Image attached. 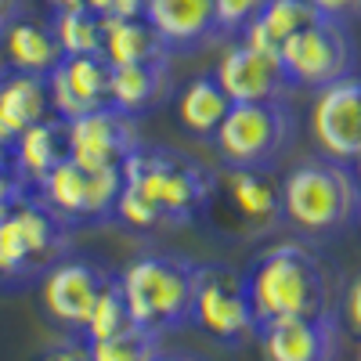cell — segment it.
Returning <instances> with one entry per match:
<instances>
[{"mask_svg":"<svg viewBox=\"0 0 361 361\" xmlns=\"http://www.w3.org/2000/svg\"><path fill=\"white\" fill-rule=\"evenodd\" d=\"M4 166H11V145L0 141V170H4Z\"/></svg>","mask_w":361,"mask_h":361,"instance_id":"37","label":"cell"},{"mask_svg":"<svg viewBox=\"0 0 361 361\" xmlns=\"http://www.w3.org/2000/svg\"><path fill=\"white\" fill-rule=\"evenodd\" d=\"M314 18H318V11L307 0H264V8L253 15V22H246V29L238 37H243V44H250L257 51L279 54V47Z\"/></svg>","mask_w":361,"mask_h":361,"instance_id":"23","label":"cell"},{"mask_svg":"<svg viewBox=\"0 0 361 361\" xmlns=\"http://www.w3.org/2000/svg\"><path fill=\"white\" fill-rule=\"evenodd\" d=\"M279 62L293 87L322 90L354 73V40L347 33V22L314 18L300 33H293L279 47Z\"/></svg>","mask_w":361,"mask_h":361,"instance_id":"8","label":"cell"},{"mask_svg":"<svg viewBox=\"0 0 361 361\" xmlns=\"http://www.w3.org/2000/svg\"><path fill=\"white\" fill-rule=\"evenodd\" d=\"M109 73L112 66L102 54H69L62 58L47 80V102L58 119H76L109 105Z\"/></svg>","mask_w":361,"mask_h":361,"instance_id":"15","label":"cell"},{"mask_svg":"<svg viewBox=\"0 0 361 361\" xmlns=\"http://www.w3.org/2000/svg\"><path fill=\"white\" fill-rule=\"evenodd\" d=\"M29 192H33V188H29L25 180L15 173V166L0 170V214H8V209H11L18 199H25Z\"/></svg>","mask_w":361,"mask_h":361,"instance_id":"31","label":"cell"},{"mask_svg":"<svg viewBox=\"0 0 361 361\" xmlns=\"http://www.w3.org/2000/svg\"><path fill=\"white\" fill-rule=\"evenodd\" d=\"M231 214L246 228L267 231L282 221V188L264 170H228L221 177Z\"/></svg>","mask_w":361,"mask_h":361,"instance_id":"19","label":"cell"},{"mask_svg":"<svg viewBox=\"0 0 361 361\" xmlns=\"http://www.w3.org/2000/svg\"><path fill=\"white\" fill-rule=\"evenodd\" d=\"M159 340L163 336L134 325V329H127V333H119V336L87 343V350H90V361H156Z\"/></svg>","mask_w":361,"mask_h":361,"instance_id":"27","label":"cell"},{"mask_svg":"<svg viewBox=\"0 0 361 361\" xmlns=\"http://www.w3.org/2000/svg\"><path fill=\"white\" fill-rule=\"evenodd\" d=\"M214 80L221 83V90L228 94L231 105H243V102H289V90H293V83H289V76L279 62V54L257 51L243 40L221 54V62L214 69Z\"/></svg>","mask_w":361,"mask_h":361,"instance_id":"13","label":"cell"},{"mask_svg":"<svg viewBox=\"0 0 361 361\" xmlns=\"http://www.w3.org/2000/svg\"><path fill=\"white\" fill-rule=\"evenodd\" d=\"M357 221H361V214H357Z\"/></svg>","mask_w":361,"mask_h":361,"instance_id":"41","label":"cell"},{"mask_svg":"<svg viewBox=\"0 0 361 361\" xmlns=\"http://www.w3.org/2000/svg\"><path fill=\"white\" fill-rule=\"evenodd\" d=\"M123 188L116 202V221L130 231L185 228L202 217L217 195V173L188 152L163 145H137L119 166Z\"/></svg>","mask_w":361,"mask_h":361,"instance_id":"1","label":"cell"},{"mask_svg":"<svg viewBox=\"0 0 361 361\" xmlns=\"http://www.w3.org/2000/svg\"><path fill=\"white\" fill-rule=\"evenodd\" d=\"M87 8L102 22H109V18H141L145 0H87Z\"/></svg>","mask_w":361,"mask_h":361,"instance_id":"30","label":"cell"},{"mask_svg":"<svg viewBox=\"0 0 361 361\" xmlns=\"http://www.w3.org/2000/svg\"><path fill=\"white\" fill-rule=\"evenodd\" d=\"M282 221L307 238H336L361 214V180L350 163L304 159L282 177Z\"/></svg>","mask_w":361,"mask_h":361,"instance_id":"3","label":"cell"},{"mask_svg":"<svg viewBox=\"0 0 361 361\" xmlns=\"http://www.w3.org/2000/svg\"><path fill=\"white\" fill-rule=\"evenodd\" d=\"M145 22L163 37L170 54H188L221 40L214 0H145Z\"/></svg>","mask_w":361,"mask_h":361,"instance_id":"16","label":"cell"},{"mask_svg":"<svg viewBox=\"0 0 361 361\" xmlns=\"http://www.w3.org/2000/svg\"><path fill=\"white\" fill-rule=\"evenodd\" d=\"M311 137L325 159L354 163L361 156V76H343L318 90L311 105Z\"/></svg>","mask_w":361,"mask_h":361,"instance_id":"12","label":"cell"},{"mask_svg":"<svg viewBox=\"0 0 361 361\" xmlns=\"http://www.w3.org/2000/svg\"><path fill=\"white\" fill-rule=\"evenodd\" d=\"M0 33H4V29H0ZM0 66H4V62H0Z\"/></svg>","mask_w":361,"mask_h":361,"instance_id":"39","label":"cell"},{"mask_svg":"<svg viewBox=\"0 0 361 361\" xmlns=\"http://www.w3.org/2000/svg\"><path fill=\"white\" fill-rule=\"evenodd\" d=\"M116 279L98 260L87 257H62L54 267L44 271L40 279V307L54 329H62L66 336H83L87 318L94 311L102 289Z\"/></svg>","mask_w":361,"mask_h":361,"instance_id":"10","label":"cell"},{"mask_svg":"<svg viewBox=\"0 0 361 361\" xmlns=\"http://www.w3.org/2000/svg\"><path fill=\"white\" fill-rule=\"evenodd\" d=\"M231 102L221 90V83L214 80V73H202L195 80H188L177 94V123L185 127L192 137H214L221 119L228 116Z\"/></svg>","mask_w":361,"mask_h":361,"instance_id":"24","label":"cell"},{"mask_svg":"<svg viewBox=\"0 0 361 361\" xmlns=\"http://www.w3.org/2000/svg\"><path fill=\"white\" fill-rule=\"evenodd\" d=\"M253 318H318L336 314V275L304 243H275L243 271Z\"/></svg>","mask_w":361,"mask_h":361,"instance_id":"2","label":"cell"},{"mask_svg":"<svg viewBox=\"0 0 361 361\" xmlns=\"http://www.w3.org/2000/svg\"><path fill=\"white\" fill-rule=\"evenodd\" d=\"M66 137H69L73 163L90 170H119L141 145V127H137V116L105 105L76 119H66Z\"/></svg>","mask_w":361,"mask_h":361,"instance_id":"11","label":"cell"},{"mask_svg":"<svg viewBox=\"0 0 361 361\" xmlns=\"http://www.w3.org/2000/svg\"><path fill=\"white\" fill-rule=\"evenodd\" d=\"M102 58L109 66H141V62H159V58H173V54L141 15V18L102 22Z\"/></svg>","mask_w":361,"mask_h":361,"instance_id":"22","label":"cell"},{"mask_svg":"<svg viewBox=\"0 0 361 361\" xmlns=\"http://www.w3.org/2000/svg\"><path fill=\"white\" fill-rule=\"evenodd\" d=\"M0 69H4V66H0Z\"/></svg>","mask_w":361,"mask_h":361,"instance_id":"42","label":"cell"},{"mask_svg":"<svg viewBox=\"0 0 361 361\" xmlns=\"http://www.w3.org/2000/svg\"><path fill=\"white\" fill-rule=\"evenodd\" d=\"M257 347L264 361H336L340 318H271L257 325Z\"/></svg>","mask_w":361,"mask_h":361,"instance_id":"14","label":"cell"},{"mask_svg":"<svg viewBox=\"0 0 361 361\" xmlns=\"http://www.w3.org/2000/svg\"><path fill=\"white\" fill-rule=\"evenodd\" d=\"M69 159V137H66V119H58L54 112L44 116L40 123L22 130L11 141V166L25 180L29 188H37L40 180Z\"/></svg>","mask_w":361,"mask_h":361,"instance_id":"18","label":"cell"},{"mask_svg":"<svg viewBox=\"0 0 361 361\" xmlns=\"http://www.w3.org/2000/svg\"><path fill=\"white\" fill-rule=\"evenodd\" d=\"M62 47H58L51 25L29 22V18H11L0 33V62L4 69L29 73V76H47L62 62Z\"/></svg>","mask_w":361,"mask_h":361,"instance_id":"20","label":"cell"},{"mask_svg":"<svg viewBox=\"0 0 361 361\" xmlns=\"http://www.w3.org/2000/svg\"><path fill=\"white\" fill-rule=\"evenodd\" d=\"M51 11H69V8H87V0H47Z\"/></svg>","mask_w":361,"mask_h":361,"instance_id":"35","label":"cell"},{"mask_svg":"<svg viewBox=\"0 0 361 361\" xmlns=\"http://www.w3.org/2000/svg\"><path fill=\"white\" fill-rule=\"evenodd\" d=\"M264 8V0H214V11H217V29L221 37L231 33H243L246 22H253V15Z\"/></svg>","mask_w":361,"mask_h":361,"instance_id":"28","label":"cell"},{"mask_svg":"<svg viewBox=\"0 0 361 361\" xmlns=\"http://www.w3.org/2000/svg\"><path fill=\"white\" fill-rule=\"evenodd\" d=\"M73 250V228L29 192L0 214V289H25Z\"/></svg>","mask_w":361,"mask_h":361,"instance_id":"5","label":"cell"},{"mask_svg":"<svg viewBox=\"0 0 361 361\" xmlns=\"http://www.w3.org/2000/svg\"><path fill=\"white\" fill-rule=\"evenodd\" d=\"M343 311H347L350 329L361 336V275L350 282V289H347V296H343Z\"/></svg>","mask_w":361,"mask_h":361,"instance_id":"33","label":"cell"},{"mask_svg":"<svg viewBox=\"0 0 361 361\" xmlns=\"http://www.w3.org/2000/svg\"><path fill=\"white\" fill-rule=\"evenodd\" d=\"M51 33L62 47V54H102V18L90 8L51 11Z\"/></svg>","mask_w":361,"mask_h":361,"instance_id":"25","label":"cell"},{"mask_svg":"<svg viewBox=\"0 0 361 361\" xmlns=\"http://www.w3.org/2000/svg\"><path fill=\"white\" fill-rule=\"evenodd\" d=\"M173 94V69L170 58L141 66H112L109 73V105L123 109L130 116L156 112Z\"/></svg>","mask_w":361,"mask_h":361,"instance_id":"17","label":"cell"},{"mask_svg":"<svg viewBox=\"0 0 361 361\" xmlns=\"http://www.w3.org/2000/svg\"><path fill=\"white\" fill-rule=\"evenodd\" d=\"M119 188H123V173L119 170H90V166L66 159L62 166H54L33 192L69 228H83V224L116 221Z\"/></svg>","mask_w":361,"mask_h":361,"instance_id":"9","label":"cell"},{"mask_svg":"<svg viewBox=\"0 0 361 361\" xmlns=\"http://www.w3.org/2000/svg\"><path fill=\"white\" fill-rule=\"evenodd\" d=\"M127 329H134V318H130V307H127V300H123V289H119V279H112V282L102 289L94 311H90V318H87L83 340H87V343L109 340V336L127 333Z\"/></svg>","mask_w":361,"mask_h":361,"instance_id":"26","label":"cell"},{"mask_svg":"<svg viewBox=\"0 0 361 361\" xmlns=\"http://www.w3.org/2000/svg\"><path fill=\"white\" fill-rule=\"evenodd\" d=\"M33 361H90V350H87L83 336H62L51 347H44Z\"/></svg>","mask_w":361,"mask_h":361,"instance_id":"29","label":"cell"},{"mask_svg":"<svg viewBox=\"0 0 361 361\" xmlns=\"http://www.w3.org/2000/svg\"><path fill=\"white\" fill-rule=\"evenodd\" d=\"M209 141L228 170L271 173L296 141V116L289 102H243L228 109Z\"/></svg>","mask_w":361,"mask_h":361,"instance_id":"6","label":"cell"},{"mask_svg":"<svg viewBox=\"0 0 361 361\" xmlns=\"http://www.w3.org/2000/svg\"><path fill=\"white\" fill-rule=\"evenodd\" d=\"M354 173H357V180H361V156L354 159Z\"/></svg>","mask_w":361,"mask_h":361,"instance_id":"38","label":"cell"},{"mask_svg":"<svg viewBox=\"0 0 361 361\" xmlns=\"http://www.w3.org/2000/svg\"><path fill=\"white\" fill-rule=\"evenodd\" d=\"M195 260L185 253H145L119 271V289L130 307L134 325L156 336L192 322V293H195Z\"/></svg>","mask_w":361,"mask_h":361,"instance_id":"4","label":"cell"},{"mask_svg":"<svg viewBox=\"0 0 361 361\" xmlns=\"http://www.w3.org/2000/svg\"><path fill=\"white\" fill-rule=\"evenodd\" d=\"M357 361H361V354H357Z\"/></svg>","mask_w":361,"mask_h":361,"instance_id":"40","label":"cell"},{"mask_svg":"<svg viewBox=\"0 0 361 361\" xmlns=\"http://www.w3.org/2000/svg\"><path fill=\"white\" fill-rule=\"evenodd\" d=\"M156 361H202V357H195V354H156Z\"/></svg>","mask_w":361,"mask_h":361,"instance_id":"36","label":"cell"},{"mask_svg":"<svg viewBox=\"0 0 361 361\" xmlns=\"http://www.w3.org/2000/svg\"><path fill=\"white\" fill-rule=\"evenodd\" d=\"M195 329L221 347H246L257 336V318L246 293L243 271L231 264H199L195 293H192V322Z\"/></svg>","mask_w":361,"mask_h":361,"instance_id":"7","label":"cell"},{"mask_svg":"<svg viewBox=\"0 0 361 361\" xmlns=\"http://www.w3.org/2000/svg\"><path fill=\"white\" fill-rule=\"evenodd\" d=\"M307 4L322 18H336V22H350L361 15V0H307Z\"/></svg>","mask_w":361,"mask_h":361,"instance_id":"32","label":"cell"},{"mask_svg":"<svg viewBox=\"0 0 361 361\" xmlns=\"http://www.w3.org/2000/svg\"><path fill=\"white\" fill-rule=\"evenodd\" d=\"M18 11H22V0H0V29L11 18H18Z\"/></svg>","mask_w":361,"mask_h":361,"instance_id":"34","label":"cell"},{"mask_svg":"<svg viewBox=\"0 0 361 361\" xmlns=\"http://www.w3.org/2000/svg\"><path fill=\"white\" fill-rule=\"evenodd\" d=\"M51 116L47 80L15 69H0V141L11 145L22 130Z\"/></svg>","mask_w":361,"mask_h":361,"instance_id":"21","label":"cell"}]
</instances>
